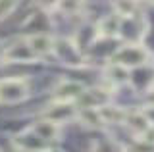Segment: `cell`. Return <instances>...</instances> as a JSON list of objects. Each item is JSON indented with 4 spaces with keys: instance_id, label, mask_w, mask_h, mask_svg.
Instances as JSON below:
<instances>
[{
    "instance_id": "obj_1",
    "label": "cell",
    "mask_w": 154,
    "mask_h": 152,
    "mask_svg": "<svg viewBox=\"0 0 154 152\" xmlns=\"http://www.w3.org/2000/svg\"><path fill=\"white\" fill-rule=\"evenodd\" d=\"M29 96V81L23 77H10L0 81V102L17 104Z\"/></svg>"
},
{
    "instance_id": "obj_2",
    "label": "cell",
    "mask_w": 154,
    "mask_h": 152,
    "mask_svg": "<svg viewBox=\"0 0 154 152\" xmlns=\"http://www.w3.org/2000/svg\"><path fill=\"white\" fill-rule=\"evenodd\" d=\"M148 58H150V54H148V50L144 48V46L127 44V46H122V48L112 56V64H118L125 69H131V68L146 64Z\"/></svg>"
},
{
    "instance_id": "obj_3",
    "label": "cell",
    "mask_w": 154,
    "mask_h": 152,
    "mask_svg": "<svg viewBox=\"0 0 154 152\" xmlns=\"http://www.w3.org/2000/svg\"><path fill=\"white\" fill-rule=\"evenodd\" d=\"M77 112H79V108H77L73 102L56 100L52 106H48V110L45 112V120L56 123V125H60V123H66V121L75 120V117H77Z\"/></svg>"
},
{
    "instance_id": "obj_4",
    "label": "cell",
    "mask_w": 154,
    "mask_h": 152,
    "mask_svg": "<svg viewBox=\"0 0 154 152\" xmlns=\"http://www.w3.org/2000/svg\"><path fill=\"white\" fill-rule=\"evenodd\" d=\"M14 144L17 146L19 150L23 152H38V150H48V142L42 141L41 137L37 135L35 131L29 127L27 131L19 133V135L14 139Z\"/></svg>"
},
{
    "instance_id": "obj_5",
    "label": "cell",
    "mask_w": 154,
    "mask_h": 152,
    "mask_svg": "<svg viewBox=\"0 0 154 152\" xmlns=\"http://www.w3.org/2000/svg\"><path fill=\"white\" fill-rule=\"evenodd\" d=\"M77 104L79 108H104L110 104V93L108 91H102V89H89V91L81 93V96L77 98Z\"/></svg>"
},
{
    "instance_id": "obj_6",
    "label": "cell",
    "mask_w": 154,
    "mask_h": 152,
    "mask_svg": "<svg viewBox=\"0 0 154 152\" xmlns=\"http://www.w3.org/2000/svg\"><path fill=\"white\" fill-rule=\"evenodd\" d=\"M4 60L6 62H21V64H29V62H35L37 56L33 54V50L29 48L27 41H19L14 42L12 46H8V50L4 52Z\"/></svg>"
},
{
    "instance_id": "obj_7",
    "label": "cell",
    "mask_w": 154,
    "mask_h": 152,
    "mask_svg": "<svg viewBox=\"0 0 154 152\" xmlns=\"http://www.w3.org/2000/svg\"><path fill=\"white\" fill-rule=\"evenodd\" d=\"M52 52H54L60 60H64V64H67V65H79L81 64L79 48L69 41H54Z\"/></svg>"
},
{
    "instance_id": "obj_8",
    "label": "cell",
    "mask_w": 154,
    "mask_h": 152,
    "mask_svg": "<svg viewBox=\"0 0 154 152\" xmlns=\"http://www.w3.org/2000/svg\"><path fill=\"white\" fill-rule=\"evenodd\" d=\"M85 91V87L77 81H60L58 87L54 89V96L56 100H67V102H73L81 96V93Z\"/></svg>"
},
{
    "instance_id": "obj_9",
    "label": "cell",
    "mask_w": 154,
    "mask_h": 152,
    "mask_svg": "<svg viewBox=\"0 0 154 152\" xmlns=\"http://www.w3.org/2000/svg\"><path fill=\"white\" fill-rule=\"evenodd\" d=\"M25 41H27L29 48L33 50V54H35L37 58L50 54L52 48H54V39H52V37H48V35H45V33H37V35H31V37H27Z\"/></svg>"
},
{
    "instance_id": "obj_10",
    "label": "cell",
    "mask_w": 154,
    "mask_h": 152,
    "mask_svg": "<svg viewBox=\"0 0 154 152\" xmlns=\"http://www.w3.org/2000/svg\"><path fill=\"white\" fill-rule=\"evenodd\" d=\"M123 121H125V125H127L135 135H139V137H144L148 131H150V121H148V117L144 116V114H141V112L125 114Z\"/></svg>"
},
{
    "instance_id": "obj_11",
    "label": "cell",
    "mask_w": 154,
    "mask_h": 152,
    "mask_svg": "<svg viewBox=\"0 0 154 152\" xmlns=\"http://www.w3.org/2000/svg\"><path fill=\"white\" fill-rule=\"evenodd\" d=\"M96 31H98L96 33L98 37H116L119 31H122V21H119V17H116V16H108L98 23Z\"/></svg>"
},
{
    "instance_id": "obj_12",
    "label": "cell",
    "mask_w": 154,
    "mask_h": 152,
    "mask_svg": "<svg viewBox=\"0 0 154 152\" xmlns=\"http://www.w3.org/2000/svg\"><path fill=\"white\" fill-rule=\"evenodd\" d=\"M31 129L35 131L42 141H46V142L54 141L56 137H58V125H56V123H52V121H46V120H45V121L35 123V125H33Z\"/></svg>"
},
{
    "instance_id": "obj_13",
    "label": "cell",
    "mask_w": 154,
    "mask_h": 152,
    "mask_svg": "<svg viewBox=\"0 0 154 152\" xmlns=\"http://www.w3.org/2000/svg\"><path fill=\"white\" fill-rule=\"evenodd\" d=\"M106 75H108V79H110L112 85H123V83H127V79H129V69H125L118 64H110L108 69H106Z\"/></svg>"
},
{
    "instance_id": "obj_14",
    "label": "cell",
    "mask_w": 154,
    "mask_h": 152,
    "mask_svg": "<svg viewBox=\"0 0 154 152\" xmlns=\"http://www.w3.org/2000/svg\"><path fill=\"white\" fill-rule=\"evenodd\" d=\"M116 10L123 17H133L137 12V2L135 0H116Z\"/></svg>"
},
{
    "instance_id": "obj_15",
    "label": "cell",
    "mask_w": 154,
    "mask_h": 152,
    "mask_svg": "<svg viewBox=\"0 0 154 152\" xmlns=\"http://www.w3.org/2000/svg\"><path fill=\"white\" fill-rule=\"evenodd\" d=\"M81 6H83V0H60V4H58V8H60L62 12H66V14L79 12Z\"/></svg>"
},
{
    "instance_id": "obj_16",
    "label": "cell",
    "mask_w": 154,
    "mask_h": 152,
    "mask_svg": "<svg viewBox=\"0 0 154 152\" xmlns=\"http://www.w3.org/2000/svg\"><path fill=\"white\" fill-rule=\"evenodd\" d=\"M16 2H17V0H0V21H2L4 17L14 10Z\"/></svg>"
},
{
    "instance_id": "obj_17",
    "label": "cell",
    "mask_w": 154,
    "mask_h": 152,
    "mask_svg": "<svg viewBox=\"0 0 154 152\" xmlns=\"http://www.w3.org/2000/svg\"><path fill=\"white\" fill-rule=\"evenodd\" d=\"M127 152H154V146L150 142H137V144H133L131 148H127Z\"/></svg>"
},
{
    "instance_id": "obj_18",
    "label": "cell",
    "mask_w": 154,
    "mask_h": 152,
    "mask_svg": "<svg viewBox=\"0 0 154 152\" xmlns=\"http://www.w3.org/2000/svg\"><path fill=\"white\" fill-rule=\"evenodd\" d=\"M37 4L42 8V10H54V8H58V4H60V0H37Z\"/></svg>"
},
{
    "instance_id": "obj_19",
    "label": "cell",
    "mask_w": 154,
    "mask_h": 152,
    "mask_svg": "<svg viewBox=\"0 0 154 152\" xmlns=\"http://www.w3.org/2000/svg\"><path fill=\"white\" fill-rule=\"evenodd\" d=\"M152 108H154V106H152ZM144 116L148 117V121H150V123L154 121V110H148V112H144Z\"/></svg>"
},
{
    "instance_id": "obj_20",
    "label": "cell",
    "mask_w": 154,
    "mask_h": 152,
    "mask_svg": "<svg viewBox=\"0 0 154 152\" xmlns=\"http://www.w3.org/2000/svg\"><path fill=\"white\" fill-rule=\"evenodd\" d=\"M38 152H50V150H38Z\"/></svg>"
},
{
    "instance_id": "obj_21",
    "label": "cell",
    "mask_w": 154,
    "mask_h": 152,
    "mask_svg": "<svg viewBox=\"0 0 154 152\" xmlns=\"http://www.w3.org/2000/svg\"><path fill=\"white\" fill-rule=\"evenodd\" d=\"M0 152H2V150H0Z\"/></svg>"
}]
</instances>
